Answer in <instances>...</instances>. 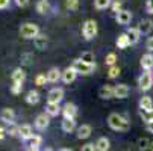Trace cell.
<instances>
[{"label": "cell", "mask_w": 153, "mask_h": 151, "mask_svg": "<svg viewBox=\"0 0 153 151\" xmlns=\"http://www.w3.org/2000/svg\"><path fill=\"white\" fill-rule=\"evenodd\" d=\"M150 151H153V142H152V145H150Z\"/></svg>", "instance_id": "f907efd6"}, {"label": "cell", "mask_w": 153, "mask_h": 151, "mask_svg": "<svg viewBox=\"0 0 153 151\" xmlns=\"http://www.w3.org/2000/svg\"><path fill=\"white\" fill-rule=\"evenodd\" d=\"M111 8H112V11L114 12H120V11H123L121 9V2H120V0H114V2H112V5H111Z\"/></svg>", "instance_id": "ab89813d"}, {"label": "cell", "mask_w": 153, "mask_h": 151, "mask_svg": "<svg viewBox=\"0 0 153 151\" xmlns=\"http://www.w3.org/2000/svg\"><path fill=\"white\" fill-rule=\"evenodd\" d=\"M115 60H117V55L115 53H108L106 55V59H105V63L108 67H114L115 65Z\"/></svg>", "instance_id": "d6a6232c"}, {"label": "cell", "mask_w": 153, "mask_h": 151, "mask_svg": "<svg viewBox=\"0 0 153 151\" xmlns=\"http://www.w3.org/2000/svg\"><path fill=\"white\" fill-rule=\"evenodd\" d=\"M138 29H140V32H141L143 35L150 33V32L153 30V21H152V20H149V18L141 20V21H140V26H138Z\"/></svg>", "instance_id": "e0dca14e"}, {"label": "cell", "mask_w": 153, "mask_h": 151, "mask_svg": "<svg viewBox=\"0 0 153 151\" xmlns=\"http://www.w3.org/2000/svg\"><path fill=\"white\" fill-rule=\"evenodd\" d=\"M26 103H29V104H36V103H39V92L35 91V89H30V91L27 92V95H26Z\"/></svg>", "instance_id": "83f0119b"}, {"label": "cell", "mask_w": 153, "mask_h": 151, "mask_svg": "<svg viewBox=\"0 0 153 151\" xmlns=\"http://www.w3.org/2000/svg\"><path fill=\"white\" fill-rule=\"evenodd\" d=\"M115 20H117V23L118 24H123V26H126V24H129L130 23V20H132V14H130V11H120L117 15H115Z\"/></svg>", "instance_id": "7c38bea8"}, {"label": "cell", "mask_w": 153, "mask_h": 151, "mask_svg": "<svg viewBox=\"0 0 153 151\" xmlns=\"http://www.w3.org/2000/svg\"><path fill=\"white\" fill-rule=\"evenodd\" d=\"M82 33H83V38L86 41L93 39L97 35V23L94 20H86L83 23V27H82Z\"/></svg>", "instance_id": "277c9868"}, {"label": "cell", "mask_w": 153, "mask_h": 151, "mask_svg": "<svg viewBox=\"0 0 153 151\" xmlns=\"http://www.w3.org/2000/svg\"><path fill=\"white\" fill-rule=\"evenodd\" d=\"M127 36H129V41H130V44H137V42L140 41V36H141V32L138 27H130L127 29Z\"/></svg>", "instance_id": "ffe728a7"}, {"label": "cell", "mask_w": 153, "mask_h": 151, "mask_svg": "<svg viewBox=\"0 0 153 151\" xmlns=\"http://www.w3.org/2000/svg\"><path fill=\"white\" fill-rule=\"evenodd\" d=\"M58 151H73V150L71 148H59Z\"/></svg>", "instance_id": "c3c4849f"}, {"label": "cell", "mask_w": 153, "mask_h": 151, "mask_svg": "<svg viewBox=\"0 0 153 151\" xmlns=\"http://www.w3.org/2000/svg\"><path fill=\"white\" fill-rule=\"evenodd\" d=\"M146 47H147V50H149V52H153V36H150V38L147 39Z\"/></svg>", "instance_id": "7bdbcfd3"}, {"label": "cell", "mask_w": 153, "mask_h": 151, "mask_svg": "<svg viewBox=\"0 0 153 151\" xmlns=\"http://www.w3.org/2000/svg\"><path fill=\"white\" fill-rule=\"evenodd\" d=\"M11 3V0H0V9H6Z\"/></svg>", "instance_id": "bcb514c9"}, {"label": "cell", "mask_w": 153, "mask_h": 151, "mask_svg": "<svg viewBox=\"0 0 153 151\" xmlns=\"http://www.w3.org/2000/svg\"><path fill=\"white\" fill-rule=\"evenodd\" d=\"M108 124H109V127H111L112 130L121 132V133L127 132L129 128H130L129 119H127L124 115H120V113H117V112H112L111 115L108 116Z\"/></svg>", "instance_id": "6da1fadb"}, {"label": "cell", "mask_w": 153, "mask_h": 151, "mask_svg": "<svg viewBox=\"0 0 153 151\" xmlns=\"http://www.w3.org/2000/svg\"><path fill=\"white\" fill-rule=\"evenodd\" d=\"M146 9L149 14H153V0H147V3H146Z\"/></svg>", "instance_id": "ee69618b"}, {"label": "cell", "mask_w": 153, "mask_h": 151, "mask_svg": "<svg viewBox=\"0 0 153 151\" xmlns=\"http://www.w3.org/2000/svg\"><path fill=\"white\" fill-rule=\"evenodd\" d=\"M141 67L146 70V71H150L153 68V55L152 53H147L141 57Z\"/></svg>", "instance_id": "603a6c76"}, {"label": "cell", "mask_w": 153, "mask_h": 151, "mask_svg": "<svg viewBox=\"0 0 153 151\" xmlns=\"http://www.w3.org/2000/svg\"><path fill=\"white\" fill-rule=\"evenodd\" d=\"M146 130H147L149 133H153V122H149V124H146Z\"/></svg>", "instance_id": "7dc6e473"}, {"label": "cell", "mask_w": 153, "mask_h": 151, "mask_svg": "<svg viewBox=\"0 0 153 151\" xmlns=\"http://www.w3.org/2000/svg\"><path fill=\"white\" fill-rule=\"evenodd\" d=\"M46 82H47V76H46V74H38V76L35 77V85H36V86H44Z\"/></svg>", "instance_id": "8d00e7d4"}, {"label": "cell", "mask_w": 153, "mask_h": 151, "mask_svg": "<svg viewBox=\"0 0 153 151\" xmlns=\"http://www.w3.org/2000/svg\"><path fill=\"white\" fill-rule=\"evenodd\" d=\"M6 136H8V130L5 127H0V141H3Z\"/></svg>", "instance_id": "f6af8a7d"}, {"label": "cell", "mask_w": 153, "mask_h": 151, "mask_svg": "<svg viewBox=\"0 0 153 151\" xmlns=\"http://www.w3.org/2000/svg\"><path fill=\"white\" fill-rule=\"evenodd\" d=\"M65 6L70 11H76L79 8V0H65Z\"/></svg>", "instance_id": "d590c367"}, {"label": "cell", "mask_w": 153, "mask_h": 151, "mask_svg": "<svg viewBox=\"0 0 153 151\" xmlns=\"http://www.w3.org/2000/svg\"><path fill=\"white\" fill-rule=\"evenodd\" d=\"M94 145H96V150L97 151H109V148H111V142H109V139L105 138V136L99 138Z\"/></svg>", "instance_id": "d6986e66"}, {"label": "cell", "mask_w": 153, "mask_h": 151, "mask_svg": "<svg viewBox=\"0 0 153 151\" xmlns=\"http://www.w3.org/2000/svg\"><path fill=\"white\" fill-rule=\"evenodd\" d=\"M11 127H8L6 130H8V135L9 136H18V127L14 125V124H9Z\"/></svg>", "instance_id": "f35d334b"}, {"label": "cell", "mask_w": 153, "mask_h": 151, "mask_svg": "<svg viewBox=\"0 0 153 151\" xmlns=\"http://www.w3.org/2000/svg\"><path fill=\"white\" fill-rule=\"evenodd\" d=\"M18 136H20L21 141H26V142H27V141L33 136V133H32V127H30L29 124L20 125V127H18Z\"/></svg>", "instance_id": "9c48e42d"}, {"label": "cell", "mask_w": 153, "mask_h": 151, "mask_svg": "<svg viewBox=\"0 0 153 151\" xmlns=\"http://www.w3.org/2000/svg\"><path fill=\"white\" fill-rule=\"evenodd\" d=\"M112 2H114V0H94V6L102 11V9L109 8V6L112 5Z\"/></svg>", "instance_id": "f546056e"}, {"label": "cell", "mask_w": 153, "mask_h": 151, "mask_svg": "<svg viewBox=\"0 0 153 151\" xmlns=\"http://www.w3.org/2000/svg\"><path fill=\"white\" fill-rule=\"evenodd\" d=\"M21 91H23V83H14L12 86H11V92L12 94H20Z\"/></svg>", "instance_id": "74e56055"}, {"label": "cell", "mask_w": 153, "mask_h": 151, "mask_svg": "<svg viewBox=\"0 0 153 151\" xmlns=\"http://www.w3.org/2000/svg\"><path fill=\"white\" fill-rule=\"evenodd\" d=\"M91 132H93V128L90 124H82L80 127H77V139H86V138H90L91 136Z\"/></svg>", "instance_id": "9a60e30c"}, {"label": "cell", "mask_w": 153, "mask_h": 151, "mask_svg": "<svg viewBox=\"0 0 153 151\" xmlns=\"http://www.w3.org/2000/svg\"><path fill=\"white\" fill-rule=\"evenodd\" d=\"M140 109L141 110H152L153 109V100L149 95L141 97V100H140Z\"/></svg>", "instance_id": "d4e9b609"}, {"label": "cell", "mask_w": 153, "mask_h": 151, "mask_svg": "<svg viewBox=\"0 0 153 151\" xmlns=\"http://www.w3.org/2000/svg\"><path fill=\"white\" fill-rule=\"evenodd\" d=\"M71 67L77 71V74L88 76V74H91V73L96 70V63H86V62H83V60H80V59H74V62H73Z\"/></svg>", "instance_id": "3957f363"}, {"label": "cell", "mask_w": 153, "mask_h": 151, "mask_svg": "<svg viewBox=\"0 0 153 151\" xmlns=\"http://www.w3.org/2000/svg\"><path fill=\"white\" fill-rule=\"evenodd\" d=\"M150 145H152V142H150L149 139H146V138H143V139H140V141H138V148H140L141 151L149 150V148H150Z\"/></svg>", "instance_id": "e575fe53"}, {"label": "cell", "mask_w": 153, "mask_h": 151, "mask_svg": "<svg viewBox=\"0 0 153 151\" xmlns=\"http://www.w3.org/2000/svg\"><path fill=\"white\" fill-rule=\"evenodd\" d=\"M41 144H42V138L33 135V136L27 141V150H38Z\"/></svg>", "instance_id": "4316f807"}, {"label": "cell", "mask_w": 153, "mask_h": 151, "mask_svg": "<svg viewBox=\"0 0 153 151\" xmlns=\"http://www.w3.org/2000/svg\"><path fill=\"white\" fill-rule=\"evenodd\" d=\"M42 151H53V150H52V148H44Z\"/></svg>", "instance_id": "681fc988"}, {"label": "cell", "mask_w": 153, "mask_h": 151, "mask_svg": "<svg viewBox=\"0 0 153 151\" xmlns=\"http://www.w3.org/2000/svg\"><path fill=\"white\" fill-rule=\"evenodd\" d=\"M62 115L65 119H74L77 115V106L73 103H67L62 107Z\"/></svg>", "instance_id": "52a82bcc"}, {"label": "cell", "mask_w": 153, "mask_h": 151, "mask_svg": "<svg viewBox=\"0 0 153 151\" xmlns=\"http://www.w3.org/2000/svg\"><path fill=\"white\" fill-rule=\"evenodd\" d=\"M46 76H47V82H50V83H56L59 79H62V73H61V70L58 67L50 68Z\"/></svg>", "instance_id": "2e32d148"}, {"label": "cell", "mask_w": 153, "mask_h": 151, "mask_svg": "<svg viewBox=\"0 0 153 151\" xmlns=\"http://www.w3.org/2000/svg\"><path fill=\"white\" fill-rule=\"evenodd\" d=\"M130 89H129V86L127 85H117L114 86V97L115 98H126L129 95Z\"/></svg>", "instance_id": "5bb4252c"}, {"label": "cell", "mask_w": 153, "mask_h": 151, "mask_svg": "<svg viewBox=\"0 0 153 151\" xmlns=\"http://www.w3.org/2000/svg\"><path fill=\"white\" fill-rule=\"evenodd\" d=\"M79 59L83 60V62H86V63H96V60H94V59H96V57H94V53H91V52H83Z\"/></svg>", "instance_id": "4dcf8cb0"}, {"label": "cell", "mask_w": 153, "mask_h": 151, "mask_svg": "<svg viewBox=\"0 0 153 151\" xmlns=\"http://www.w3.org/2000/svg\"><path fill=\"white\" fill-rule=\"evenodd\" d=\"M118 74H120V67H117V65L109 67V70H108V77L109 79H115V77H118Z\"/></svg>", "instance_id": "836d02e7"}, {"label": "cell", "mask_w": 153, "mask_h": 151, "mask_svg": "<svg viewBox=\"0 0 153 151\" xmlns=\"http://www.w3.org/2000/svg\"><path fill=\"white\" fill-rule=\"evenodd\" d=\"M99 97L103 100H109L114 97V86L111 85H103L102 88L99 89Z\"/></svg>", "instance_id": "4fadbf2b"}, {"label": "cell", "mask_w": 153, "mask_h": 151, "mask_svg": "<svg viewBox=\"0 0 153 151\" xmlns=\"http://www.w3.org/2000/svg\"><path fill=\"white\" fill-rule=\"evenodd\" d=\"M11 79H12L14 83H23V82L26 80V73H25V70H23V68H15V70L12 71V74H11Z\"/></svg>", "instance_id": "ac0fdd59"}, {"label": "cell", "mask_w": 153, "mask_h": 151, "mask_svg": "<svg viewBox=\"0 0 153 151\" xmlns=\"http://www.w3.org/2000/svg\"><path fill=\"white\" fill-rule=\"evenodd\" d=\"M46 113L49 116H58L61 113V106L59 103H47L46 106Z\"/></svg>", "instance_id": "44dd1931"}, {"label": "cell", "mask_w": 153, "mask_h": 151, "mask_svg": "<svg viewBox=\"0 0 153 151\" xmlns=\"http://www.w3.org/2000/svg\"><path fill=\"white\" fill-rule=\"evenodd\" d=\"M141 118L146 124L153 122V109L152 110H141Z\"/></svg>", "instance_id": "1f68e13d"}, {"label": "cell", "mask_w": 153, "mask_h": 151, "mask_svg": "<svg viewBox=\"0 0 153 151\" xmlns=\"http://www.w3.org/2000/svg\"><path fill=\"white\" fill-rule=\"evenodd\" d=\"M47 42H49L47 36H46V35H42V33H39V35L33 39V44H35V47H36L38 50H46Z\"/></svg>", "instance_id": "7402d4cb"}, {"label": "cell", "mask_w": 153, "mask_h": 151, "mask_svg": "<svg viewBox=\"0 0 153 151\" xmlns=\"http://www.w3.org/2000/svg\"><path fill=\"white\" fill-rule=\"evenodd\" d=\"M14 2H15V5L20 6V8H26V6L29 5V0H14Z\"/></svg>", "instance_id": "b9f144b4"}, {"label": "cell", "mask_w": 153, "mask_h": 151, "mask_svg": "<svg viewBox=\"0 0 153 151\" xmlns=\"http://www.w3.org/2000/svg\"><path fill=\"white\" fill-rule=\"evenodd\" d=\"M50 11V3H49V0H38L36 2V12L41 14V15H44Z\"/></svg>", "instance_id": "cb8c5ba5"}, {"label": "cell", "mask_w": 153, "mask_h": 151, "mask_svg": "<svg viewBox=\"0 0 153 151\" xmlns=\"http://www.w3.org/2000/svg\"><path fill=\"white\" fill-rule=\"evenodd\" d=\"M80 151H97V150H96V145L94 144H86V145H83L80 148Z\"/></svg>", "instance_id": "60d3db41"}, {"label": "cell", "mask_w": 153, "mask_h": 151, "mask_svg": "<svg viewBox=\"0 0 153 151\" xmlns=\"http://www.w3.org/2000/svg\"><path fill=\"white\" fill-rule=\"evenodd\" d=\"M50 124V116L44 112V113H39L36 118H35V127L38 130H46Z\"/></svg>", "instance_id": "ba28073f"}, {"label": "cell", "mask_w": 153, "mask_h": 151, "mask_svg": "<svg viewBox=\"0 0 153 151\" xmlns=\"http://www.w3.org/2000/svg\"><path fill=\"white\" fill-rule=\"evenodd\" d=\"M14 119H15V113L12 109H9V107H6V109H3L2 112H0V121L5 122V124H14Z\"/></svg>", "instance_id": "8fae6325"}, {"label": "cell", "mask_w": 153, "mask_h": 151, "mask_svg": "<svg viewBox=\"0 0 153 151\" xmlns=\"http://www.w3.org/2000/svg\"><path fill=\"white\" fill-rule=\"evenodd\" d=\"M61 128H62V132H65V133H71L74 128H76V121L74 119H65L64 118V121L61 124Z\"/></svg>", "instance_id": "484cf974"}, {"label": "cell", "mask_w": 153, "mask_h": 151, "mask_svg": "<svg viewBox=\"0 0 153 151\" xmlns=\"http://www.w3.org/2000/svg\"><path fill=\"white\" fill-rule=\"evenodd\" d=\"M64 98V89L62 88H53L47 94V103H61Z\"/></svg>", "instance_id": "8992f818"}, {"label": "cell", "mask_w": 153, "mask_h": 151, "mask_svg": "<svg viewBox=\"0 0 153 151\" xmlns=\"http://www.w3.org/2000/svg\"><path fill=\"white\" fill-rule=\"evenodd\" d=\"M76 77H77V71L73 67H68L62 71V82L64 83H71L76 80Z\"/></svg>", "instance_id": "30bf717a"}, {"label": "cell", "mask_w": 153, "mask_h": 151, "mask_svg": "<svg viewBox=\"0 0 153 151\" xmlns=\"http://www.w3.org/2000/svg\"><path fill=\"white\" fill-rule=\"evenodd\" d=\"M27 151H39V150H27Z\"/></svg>", "instance_id": "816d5d0a"}, {"label": "cell", "mask_w": 153, "mask_h": 151, "mask_svg": "<svg viewBox=\"0 0 153 151\" xmlns=\"http://www.w3.org/2000/svg\"><path fill=\"white\" fill-rule=\"evenodd\" d=\"M129 46H130V41H129L127 33H121L117 39V47L118 49H127Z\"/></svg>", "instance_id": "f1b7e54d"}, {"label": "cell", "mask_w": 153, "mask_h": 151, "mask_svg": "<svg viewBox=\"0 0 153 151\" xmlns=\"http://www.w3.org/2000/svg\"><path fill=\"white\" fill-rule=\"evenodd\" d=\"M20 35L25 39H35L39 35V27L33 23H25L20 27Z\"/></svg>", "instance_id": "7a4b0ae2"}, {"label": "cell", "mask_w": 153, "mask_h": 151, "mask_svg": "<svg viewBox=\"0 0 153 151\" xmlns=\"http://www.w3.org/2000/svg\"><path fill=\"white\" fill-rule=\"evenodd\" d=\"M138 85H140V89L141 91H149L152 88V85H153V76L150 71H146L140 76L138 79Z\"/></svg>", "instance_id": "5b68a950"}]
</instances>
